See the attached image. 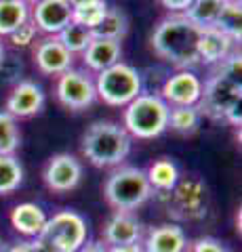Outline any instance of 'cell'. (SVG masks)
Here are the masks:
<instances>
[{
	"instance_id": "9",
	"label": "cell",
	"mask_w": 242,
	"mask_h": 252,
	"mask_svg": "<svg viewBox=\"0 0 242 252\" xmlns=\"http://www.w3.org/2000/svg\"><path fill=\"white\" fill-rule=\"evenodd\" d=\"M207 210V187L196 179L177 181L169 191V212L179 219H196Z\"/></svg>"
},
{
	"instance_id": "35",
	"label": "cell",
	"mask_w": 242,
	"mask_h": 252,
	"mask_svg": "<svg viewBox=\"0 0 242 252\" xmlns=\"http://www.w3.org/2000/svg\"><path fill=\"white\" fill-rule=\"evenodd\" d=\"M76 252H110V250H107V246L104 242H89V244H84V246L80 250H76Z\"/></svg>"
},
{
	"instance_id": "42",
	"label": "cell",
	"mask_w": 242,
	"mask_h": 252,
	"mask_svg": "<svg viewBox=\"0 0 242 252\" xmlns=\"http://www.w3.org/2000/svg\"><path fill=\"white\" fill-rule=\"evenodd\" d=\"M223 2H230V0H223Z\"/></svg>"
},
{
	"instance_id": "17",
	"label": "cell",
	"mask_w": 242,
	"mask_h": 252,
	"mask_svg": "<svg viewBox=\"0 0 242 252\" xmlns=\"http://www.w3.org/2000/svg\"><path fill=\"white\" fill-rule=\"evenodd\" d=\"M143 252H185L187 235L179 225L165 223L152 227L141 240Z\"/></svg>"
},
{
	"instance_id": "24",
	"label": "cell",
	"mask_w": 242,
	"mask_h": 252,
	"mask_svg": "<svg viewBox=\"0 0 242 252\" xmlns=\"http://www.w3.org/2000/svg\"><path fill=\"white\" fill-rule=\"evenodd\" d=\"M200 112L196 105L169 107V126L167 128L179 132V135H194L200 126Z\"/></svg>"
},
{
	"instance_id": "21",
	"label": "cell",
	"mask_w": 242,
	"mask_h": 252,
	"mask_svg": "<svg viewBox=\"0 0 242 252\" xmlns=\"http://www.w3.org/2000/svg\"><path fill=\"white\" fill-rule=\"evenodd\" d=\"M145 177H147V181H150L154 191L169 193L171 189L177 185L179 170H177L173 160H169V158H160V160H156L152 166L145 170Z\"/></svg>"
},
{
	"instance_id": "20",
	"label": "cell",
	"mask_w": 242,
	"mask_h": 252,
	"mask_svg": "<svg viewBox=\"0 0 242 252\" xmlns=\"http://www.w3.org/2000/svg\"><path fill=\"white\" fill-rule=\"evenodd\" d=\"M26 21H30V4L26 0H0V38L11 36Z\"/></svg>"
},
{
	"instance_id": "23",
	"label": "cell",
	"mask_w": 242,
	"mask_h": 252,
	"mask_svg": "<svg viewBox=\"0 0 242 252\" xmlns=\"http://www.w3.org/2000/svg\"><path fill=\"white\" fill-rule=\"evenodd\" d=\"M215 28L221 30L225 36H230L236 44H240V40H242V4H240V0L223 2V9L215 21Z\"/></svg>"
},
{
	"instance_id": "22",
	"label": "cell",
	"mask_w": 242,
	"mask_h": 252,
	"mask_svg": "<svg viewBox=\"0 0 242 252\" xmlns=\"http://www.w3.org/2000/svg\"><path fill=\"white\" fill-rule=\"evenodd\" d=\"M93 38H107V40H122L129 34V17L120 9H107L97 28L91 30Z\"/></svg>"
},
{
	"instance_id": "7",
	"label": "cell",
	"mask_w": 242,
	"mask_h": 252,
	"mask_svg": "<svg viewBox=\"0 0 242 252\" xmlns=\"http://www.w3.org/2000/svg\"><path fill=\"white\" fill-rule=\"evenodd\" d=\"M95 93L105 105L127 107L133 99L141 94V76L133 65L118 61L116 65L97 74Z\"/></svg>"
},
{
	"instance_id": "39",
	"label": "cell",
	"mask_w": 242,
	"mask_h": 252,
	"mask_svg": "<svg viewBox=\"0 0 242 252\" xmlns=\"http://www.w3.org/2000/svg\"><path fill=\"white\" fill-rule=\"evenodd\" d=\"M4 55H6V51H4V46H2V40H0V61H2Z\"/></svg>"
},
{
	"instance_id": "28",
	"label": "cell",
	"mask_w": 242,
	"mask_h": 252,
	"mask_svg": "<svg viewBox=\"0 0 242 252\" xmlns=\"http://www.w3.org/2000/svg\"><path fill=\"white\" fill-rule=\"evenodd\" d=\"M57 38L69 53L76 55V53H84V49H87L89 42L93 40V34H91V30H87L84 26H78V23L69 21L57 34Z\"/></svg>"
},
{
	"instance_id": "3",
	"label": "cell",
	"mask_w": 242,
	"mask_h": 252,
	"mask_svg": "<svg viewBox=\"0 0 242 252\" xmlns=\"http://www.w3.org/2000/svg\"><path fill=\"white\" fill-rule=\"evenodd\" d=\"M36 252H76L87 244V220L74 210H59L46 219L36 238Z\"/></svg>"
},
{
	"instance_id": "18",
	"label": "cell",
	"mask_w": 242,
	"mask_h": 252,
	"mask_svg": "<svg viewBox=\"0 0 242 252\" xmlns=\"http://www.w3.org/2000/svg\"><path fill=\"white\" fill-rule=\"evenodd\" d=\"M122 55V44L118 40H107V38H93L89 46L82 53L84 65L93 72H104V69L116 65Z\"/></svg>"
},
{
	"instance_id": "2",
	"label": "cell",
	"mask_w": 242,
	"mask_h": 252,
	"mask_svg": "<svg viewBox=\"0 0 242 252\" xmlns=\"http://www.w3.org/2000/svg\"><path fill=\"white\" fill-rule=\"evenodd\" d=\"M82 156L97 168L120 166L131 152V135L116 122L97 120L82 135Z\"/></svg>"
},
{
	"instance_id": "15",
	"label": "cell",
	"mask_w": 242,
	"mask_h": 252,
	"mask_svg": "<svg viewBox=\"0 0 242 252\" xmlns=\"http://www.w3.org/2000/svg\"><path fill=\"white\" fill-rule=\"evenodd\" d=\"M69 21H72V4L68 0H42L34 4L32 23L44 34L57 36Z\"/></svg>"
},
{
	"instance_id": "29",
	"label": "cell",
	"mask_w": 242,
	"mask_h": 252,
	"mask_svg": "<svg viewBox=\"0 0 242 252\" xmlns=\"http://www.w3.org/2000/svg\"><path fill=\"white\" fill-rule=\"evenodd\" d=\"M19 128H17V120L6 114L0 112V156H15L19 147Z\"/></svg>"
},
{
	"instance_id": "14",
	"label": "cell",
	"mask_w": 242,
	"mask_h": 252,
	"mask_svg": "<svg viewBox=\"0 0 242 252\" xmlns=\"http://www.w3.org/2000/svg\"><path fill=\"white\" fill-rule=\"evenodd\" d=\"M44 107V91L34 80H19L6 99V114L17 118H30Z\"/></svg>"
},
{
	"instance_id": "10",
	"label": "cell",
	"mask_w": 242,
	"mask_h": 252,
	"mask_svg": "<svg viewBox=\"0 0 242 252\" xmlns=\"http://www.w3.org/2000/svg\"><path fill=\"white\" fill-rule=\"evenodd\" d=\"M202 93V80L192 69H179L177 74H171L165 84L160 86L158 97L169 107L181 105H196Z\"/></svg>"
},
{
	"instance_id": "26",
	"label": "cell",
	"mask_w": 242,
	"mask_h": 252,
	"mask_svg": "<svg viewBox=\"0 0 242 252\" xmlns=\"http://www.w3.org/2000/svg\"><path fill=\"white\" fill-rule=\"evenodd\" d=\"M107 13V2L105 0H89L78 6H72V21L78 26H84L87 30H93L99 26V21L104 19Z\"/></svg>"
},
{
	"instance_id": "41",
	"label": "cell",
	"mask_w": 242,
	"mask_h": 252,
	"mask_svg": "<svg viewBox=\"0 0 242 252\" xmlns=\"http://www.w3.org/2000/svg\"><path fill=\"white\" fill-rule=\"evenodd\" d=\"M4 248H6V244H4L2 240H0V252H4Z\"/></svg>"
},
{
	"instance_id": "38",
	"label": "cell",
	"mask_w": 242,
	"mask_h": 252,
	"mask_svg": "<svg viewBox=\"0 0 242 252\" xmlns=\"http://www.w3.org/2000/svg\"><path fill=\"white\" fill-rule=\"evenodd\" d=\"M68 2L72 4V6H78V4H82V2H89V0H68Z\"/></svg>"
},
{
	"instance_id": "27",
	"label": "cell",
	"mask_w": 242,
	"mask_h": 252,
	"mask_svg": "<svg viewBox=\"0 0 242 252\" xmlns=\"http://www.w3.org/2000/svg\"><path fill=\"white\" fill-rule=\"evenodd\" d=\"M23 181V168L15 156H0V195L13 193Z\"/></svg>"
},
{
	"instance_id": "8",
	"label": "cell",
	"mask_w": 242,
	"mask_h": 252,
	"mask_svg": "<svg viewBox=\"0 0 242 252\" xmlns=\"http://www.w3.org/2000/svg\"><path fill=\"white\" fill-rule=\"evenodd\" d=\"M55 94L59 103L72 109V112H80V109L91 107L97 99L95 82L82 69H68V72L61 74L55 86Z\"/></svg>"
},
{
	"instance_id": "32",
	"label": "cell",
	"mask_w": 242,
	"mask_h": 252,
	"mask_svg": "<svg viewBox=\"0 0 242 252\" xmlns=\"http://www.w3.org/2000/svg\"><path fill=\"white\" fill-rule=\"evenodd\" d=\"M36 34H38V30H36L34 23L32 21H26L23 26H19L17 30H15L9 38H11L13 46H19V49H23V46H30V44L34 42Z\"/></svg>"
},
{
	"instance_id": "1",
	"label": "cell",
	"mask_w": 242,
	"mask_h": 252,
	"mask_svg": "<svg viewBox=\"0 0 242 252\" xmlns=\"http://www.w3.org/2000/svg\"><path fill=\"white\" fill-rule=\"evenodd\" d=\"M200 32L202 28L194 26L183 13H171L169 17L160 19L152 32V51L158 59L171 63L177 69H192L200 63Z\"/></svg>"
},
{
	"instance_id": "40",
	"label": "cell",
	"mask_w": 242,
	"mask_h": 252,
	"mask_svg": "<svg viewBox=\"0 0 242 252\" xmlns=\"http://www.w3.org/2000/svg\"><path fill=\"white\" fill-rule=\"evenodd\" d=\"M28 4H38V2H42V0H26Z\"/></svg>"
},
{
	"instance_id": "31",
	"label": "cell",
	"mask_w": 242,
	"mask_h": 252,
	"mask_svg": "<svg viewBox=\"0 0 242 252\" xmlns=\"http://www.w3.org/2000/svg\"><path fill=\"white\" fill-rule=\"evenodd\" d=\"M217 76H223V78H230L234 82H240V74H242V57H240V51H234L228 59H223L219 65L215 69Z\"/></svg>"
},
{
	"instance_id": "25",
	"label": "cell",
	"mask_w": 242,
	"mask_h": 252,
	"mask_svg": "<svg viewBox=\"0 0 242 252\" xmlns=\"http://www.w3.org/2000/svg\"><path fill=\"white\" fill-rule=\"evenodd\" d=\"M221 9H223V0H194L183 15L194 26L210 28V26H215Z\"/></svg>"
},
{
	"instance_id": "36",
	"label": "cell",
	"mask_w": 242,
	"mask_h": 252,
	"mask_svg": "<svg viewBox=\"0 0 242 252\" xmlns=\"http://www.w3.org/2000/svg\"><path fill=\"white\" fill-rule=\"evenodd\" d=\"M4 252H36V248L32 242H19L15 246H6Z\"/></svg>"
},
{
	"instance_id": "13",
	"label": "cell",
	"mask_w": 242,
	"mask_h": 252,
	"mask_svg": "<svg viewBox=\"0 0 242 252\" xmlns=\"http://www.w3.org/2000/svg\"><path fill=\"white\" fill-rule=\"evenodd\" d=\"M143 223L133 212H114L104 225L105 246H124V244H139L143 240Z\"/></svg>"
},
{
	"instance_id": "34",
	"label": "cell",
	"mask_w": 242,
	"mask_h": 252,
	"mask_svg": "<svg viewBox=\"0 0 242 252\" xmlns=\"http://www.w3.org/2000/svg\"><path fill=\"white\" fill-rule=\"evenodd\" d=\"M194 0H160V4L169 9L171 13H185L187 6H190Z\"/></svg>"
},
{
	"instance_id": "19",
	"label": "cell",
	"mask_w": 242,
	"mask_h": 252,
	"mask_svg": "<svg viewBox=\"0 0 242 252\" xmlns=\"http://www.w3.org/2000/svg\"><path fill=\"white\" fill-rule=\"evenodd\" d=\"M46 219H49L46 212L38 206V204H32V202L17 204V206L11 210L13 229L21 235H26V238H38L46 225Z\"/></svg>"
},
{
	"instance_id": "11",
	"label": "cell",
	"mask_w": 242,
	"mask_h": 252,
	"mask_svg": "<svg viewBox=\"0 0 242 252\" xmlns=\"http://www.w3.org/2000/svg\"><path fill=\"white\" fill-rule=\"evenodd\" d=\"M82 179V164L72 154H55L44 168V183L51 191L68 193L78 187Z\"/></svg>"
},
{
	"instance_id": "16",
	"label": "cell",
	"mask_w": 242,
	"mask_h": 252,
	"mask_svg": "<svg viewBox=\"0 0 242 252\" xmlns=\"http://www.w3.org/2000/svg\"><path fill=\"white\" fill-rule=\"evenodd\" d=\"M236 51V42L230 36H225L221 30L215 26L202 28L200 40H198V59L200 63L207 65H219L223 59H228L230 55Z\"/></svg>"
},
{
	"instance_id": "4",
	"label": "cell",
	"mask_w": 242,
	"mask_h": 252,
	"mask_svg": "<svg viewBox=\"0 0 242 252\" xmlns=\"http://www.w3.org/2000/svg\"><path fill=\"white\" fill-rule=\"evenodd\" d=\"M104 195L116 212H131L143 206L154 195V189L145 177V170L135 166H120L107 177Z\"/></svg>"
},
{
	"instance_id": "12",
	"label": "cell",
	"mask_w": 242,
	"mask_h": 252,
	"mask_svg": "<svg viewBox=\"0 0 242 252\" xmlns=\"http://www.w3.org/2000/svg\"><path fill=\"white\" fill-rule=\"evenodd\" d=\"M34 63L44 76H61L72 69L74 55L59 42L57 36H46L34 46Z\"/></svg>"
},
{
	"instance_id": "37",
	"label": "cell",
	"mask_w": 242,
	"mask_h": 252,
	"mask_svg": "<svg viewBox=\"0 0 242 252\" xmlns=\"http://www.w3.org/2000/svg\"><path fill=\"white\" fill-rule=\"evenodd\" d=\"M110 252H143L141 242L139 244H124V246H110Z\"/></svg>"
},
{
	"instance_id": "30",
	"label": "cell",
	"mask_w": 242,
	"mask_h": 252,
	"mask_svg": "<svg viewBox=\"0 0 242 252\" xmlns=\"http://www.w3.org/2000/svg\"><path fill=\"white\" fill-rule=\"evenodd\" d=\"M21 72H23V63L17 55H4L2 61H0V80L17 84L21 80Z\"/></svg>"
},
{
	"instance_id": "33",
	"label": "cell",
	"mask_w": 242,
	"mask_h": 252,
	"mask_svg": "<svg viewBox=\"0 0 242 252\" xmlns=\"http://www.w3.org/2000/svg\"><path fill=\"white\" fill-rule=\"evenodd\" d=\"M190 252H230L219 240L215 238H198L190 244Z\"/></svg>"
},
{
	"instance_id": "6",
	"label": "cell",
	"mask_w": 242,
	"mask_h": 252,
	"mask_svg": "<svg viewBox=\"0 0 242 252\" xmlns=\"http://www.w3.org/2000/svg\"><path fill=\"white\" fill-rule=\"evenodd\" d=\"M169 126V105L158 94L141 93L124 109V126L129 135L137 139H156Z\"/></svg>"
},
{
	"instance_id": "5",
	"label": "cell",
	"mask_w": 242,
	"mask_h": 252,
	"mask_svg": "<svg viewBox=\"0 0 242 252\" xmlns=\"http://www.w3.org/2000/svg\"><path fill=\"white\" fill-rule=\"evenodd\" d=\"M240 99H242L240 82L213 74L202 84V93L196 107L200 116H208L213 120H228L234 126H240L242 122Z\"/></svg>"
}]
</instances>
